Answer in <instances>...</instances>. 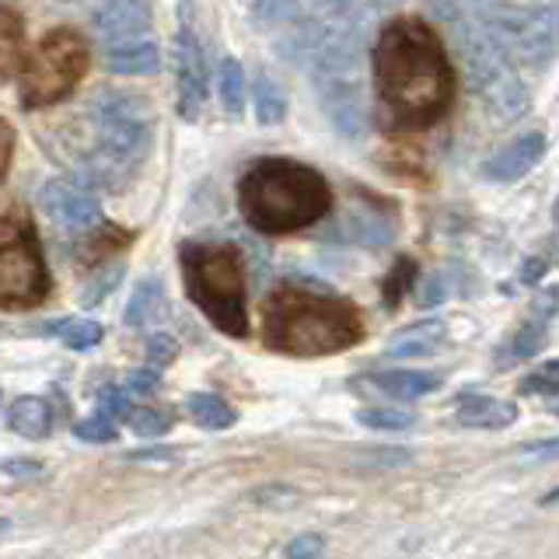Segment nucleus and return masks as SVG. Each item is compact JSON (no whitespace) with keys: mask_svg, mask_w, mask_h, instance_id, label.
<instances>
[{"mask_svg":"<svg viewBox=\"0 0 559 559\" xmlns=\"http://www.w3.org/2000/svg\"><path fill=\"white\" fill-rule=\"evenodd\" d=\"M367 381L389 399H402V402L424 399L441 389V374H433V371H381V374H371Z\"/></svg>","mask_w":559,"mask_h":559,"instance_id":"a211bd4d","label":"nucleus"},{"mask_svg":"<svg viewBox=\"0 0 559 559\" xmlns=\"http://www.w3.org/2000/svg\"><path fill=\"white\" fill-rule=\"evenodd\" d=\"M249 500L255 507H262V511H290V507L301 503V493H297V489L287 486V483H276V486H259V489H252Z\"/></svg>","mask_w":559,"mask_h":559,"instance_id":"c85d7f7f","label":"nucleus"},{"mask_svg":"<svg viewBox=\"0 0 559 559\" xmlns=\"http://www.w3.org/2000/svg\"><path fill=\"white\" fill-rule=\"evenodd\" d=\"M521 395H559V360L542 364L535 374H528V381L521 384Z\"/></svg>","mask_w":559,"mask_h":559,"instance_id":"7c9ffc66","label":"nucleus"},{"mask_svg":"<svg viewBox=\"0 0 559 559\" xmlns=\"http://www.w3.org/2000/svg\"><path fill=\"white\" fill-rule=\"evenodd\" d=\"M74 437L84 444H109L116 441V424L109 416H87L74 427Z\"/></svg>","mask_w":559,"mask_h":559,"instance_id":"473e14b6","label":"nucleus"},{"mask_svg":"<svg viewBox=\"0 0 559 559\" xmlns=\"http://www.w3.org/2000/svg\"><path fill=\"white\" fill-rule=\"evenodd\" d=\"M186 409L192 416V424H200L203 430H227V427H235V419H238V413L227 406L221 395H210V392L189 395Z\"/></svg>","mask_w":559,"mask_h":559,"instance_id":"4be33fe9","label":"nucleus"},{"mask_svg":"<svg viewBox=\"0 0 559 559\" xmlns=\"http://www.w3.org/2000/svg\"><path fill=\"white\" fill-rule=\"evenodd\" d=\"M119 280H122V266H119V262H116L112 270H102L95 284L87 287V294H84V305H98L105 294H112V287L119 284Z\"/></svg>","mask_w":559,"mask_h":559,"instance_id":"58836bf2","label":"nucleus"},{"mask_svg":"<svg viewBox=\"0 0 559 559\" xmlns=\"http://www.w3.org/2000/svg\"><path fill=\"white\" fill-rule=\"evenodd\" d=\"M189 301L210 325L227 336H249V301H245V266L238 249L224 241H189L179 252Z\"/></svg>","mask_w":559,"mask_h":559,"instance_id":"423d86ee","label":"nucleus"},{"mask_svg":"<svg viewBox=\"0 0 559 559\" xmlns=\"http://www.w3.org/2000/svg\"><path fill=\"white\" fill-rule=\"evenodd\" d=\"M552 413H556V416H559V395H556V399H552Z\"/></svg>","mask_w":559,"mask_h":559,"instance_id":"09e8293b","label":"nucleus"},{"mask_svg":"<svg viewBox=\"0 0 559 559\" xmlns=\"http://www.w3.org/2000/svg\"><path fill=\"white\" fill-rule=\"evenodd\" d=\"M287 559H322L325 556V538L319 532H305V535H297L287 542V549H284Z\"/></svg>","mask_w":559,"mask_h":559,"instance_id":"f704fd0d","label":"nucleus"},{"mask_svg":"<svg viewBox=\"0 0 559 559\" xmlns=\"http://www.w3.org/2000/svg\"><path fill=\"white\" fill-rule=\"evenodd\" d=\"M105 67H109L112 74H122V78H151L162 70V49H157L151 39L105 49Z\"/></svg>","mask_w":559,"mask_h":559,"instance_id":"dca6fc26","label":"nucleus"},{"mask_svg":"<svg viewBox=\"0 0 559 559\" xmlns=\"http://www.w3.org/2000/svg\"><path fill=\"white\" fill-rule=\"evenodd\" d=\"M252 109L262 127H276L287 116V98L280 92V84L270 74H255L252 81Z\"/></svg>","mask_w":559,"mask_h":559,"instance_id":"5701e85b","label":"nucleus"},{"mask_svg":"<svg viewBox=\"0 0 559 559\" xmlns=\"http://www.w3.org/2000/svg\"><path fill=\"white\" fill-rule=\"evenodd\" d=\"M364 468H402V465H409L413 462V451L409 448H371V451H364L360 459H357Z\"/></svg>","mask_w":559,"mask_h":559,"instance_id":"2f4dec72","label":"nucleus"},{"mask_svg":"<svg viewBox=\"0 0 559 559\" xmlns=\"http://www.w3.org/2000/svg\"><path fill=\"white\" fill-rule=\"evenodd\" d=\"M165 311V287H162V280H140L133 297L127 301V311H122V322H127L130 329H144L151 325L157 314Z\"/></svg>","mask_w":559,"mask_h":559,"instance_id":"aec40b11","label":"nucleus"},{"mask_svg":"<svg viewBox=\"0 0 559 559\" xmlns=\"http://www.w3.org/2000/svg\"><path fill=\"white\" fill-rule=\"evenodd\" d=\"M130 430L136 437H165L171 430V416L165 409H136L130 413Z\"/></svg>","mask_w":559,"mask_h":559,"instance_id":"c756f323","label":"nucleus"},{"mask_svg":"<svg viewBox=\"0 0 559 559\" xmlns=\"http://www.w3.org/2000/svg\"><path fill=\"white\" fill-rule=\"evenodd\" d=\"M245 8L262 28H280L297 17V0H245Z\"/></svg>","mask_w":559,"mask_h":559,"instance_id":"bb28decb","label":"nucleus"},{"mask_svg":"<svg viewBox=\"0 0 559 559\" xmlns=\"http://www.w3.org/2000/svg\"><path fill=\"white\" fill-rule=\"evenodd\" d=\"M43 214L60 227L63 235H87L102 221V206L92 186L74 179H49L39 189Z\"/></svg>","mask_w":559,"mask_h":559,"instance_id":"9d476101","label":"nucleus"},{"mask_svg":"<svg viewBox=\"0 0 559 559\" xmlns=\"http://www.w3.org/2000/svg\"><path fill=\"white\" fill-rule=\"evenodd\" d=\"M8 427L17 437H28V441H43L52 430V406L39 395H22L11 402L8 409Z\"/></svg>","mask_w":559,"mask_h":559,"instance_id":"f3484780","label":"nucleus"},{"mask_svg":"<svg viewBox=\"0 0 559 559\" xmlns=\"http://www.w3.org/2000/svg\"><path fill=\"white\" fill-rule=\"evenodd\" d=\"M175 357H179V343H175L171 336H165V332L151 336V343H147V364L151 367H168Z\"/></svg>","mask_w":559,"mask_h":559,"instance_id":"e433bc0d","label":"nucleus"},{"mask_svg":"<svg viewBox=\"0 0 559 559\" xmlns=\"http://www.w3.org/2000/svg\"><path fill=\"white\" fill-rule=\"evenodd\" d=\"M63 4H70V0H63Z\"/></svg>","mask_w":559,"mask_h":559,"instance_id":"8fccbe9b","label":"nucleus"},{"mask_svg":"<svg viewBox=\"0 0 559 559\" xmlns=\"http://www.w3.org/2000/svg\"><path fill=\"white\" fill-rule=\"evenodd\" d=\"M552 224H556V231H559V197H556V206H552Z\"/></svg>","mask_w":559,"mask_h":559,"instance_id":"de8ad7c7","label":"nucleus"},{"mask_svg":"<svg viewBox=\"0 0 559 559\" xmlns=\"http://www.w3.org/2000/svg\"><path fill=\"white\" fill-rule=\"evenodd\" d=\"M444 336H448V325L441 319H424V322L395 332V336L389 340V346H384V354H389L392 360L433 357L437 349H441Z\"/></svg>","mask_w":559,"mask_h":559,"instance_id":"4468645a","label":"nucleus"},{"mask_svg":"<svg viewBox=\"0 0 559 559\" xmlns=\"http://www.w3.org/2000/svg\"><path fill=\"white\" fill-rule=\"evenodd\" d=\"M171 60H175V105H179V116L192 122L206 102V60L189 22H182L179 32H175Z\"/></svg>","mask_w":559,"mask_h":559,"instance_id":"9b49d317","label":"nucleus"},{"mask_svg":"<svg viewBox=\"0 0 559 559\" xmlns=\"http://www.w3.org/2000/svg\"><path fill=\"white\" fill-rule=\"evenodd\" d=\"M130 392L127 389H116V384H105V389L98 392V416H109V419H119L127 416L130 409Z\"/></svg>","mask_w":559,"mask_h":559,"instance_id":"c9c22d12","label":"nucleus"},{"mask_svg":"<svg viewBox=\"0 0 559 559\" xmlns=\"http://www.w3.org/2000/svg\"><path fill=\"white\" fill-rule=\"evenodd\" d=\"M371 63L378 98L395 127L427 130L451 109L454 74L441 35L424 17H392L378 35Z\"/></svg>","mask_w":559,"mask_h":559,"instance_id":"f257e3e1","label":"nucleus"},{"mask_svg":"<svg viewBox=\"0 0 559 559\" xmlns=\"http://www.w3.org/2000/svg\"><path fill=\"white\" fill-rule=\"evenodd\" d=\"M542 157H546V133L528 130L489 154L479 165V175L486 182H518L542 162Z\"/></svg>","mask_w":559,"mask_h":559,"instance_id":"ddd939ff","label":"nucleus"},{"mask_svg":"<svg viewBox=\"0 0 559 559\" xmlns=\"http://www.w3.org/2000/svg\"><path fill=\"white\" fill-rule=\"evenodd\" d=\"M364 340V319L346 297L280 284L262 305V343L287 357H332Z\"/></svg>","mask_w":559,"mask_h":559,"instance_id":"f03ea898","label":"nucleus"},{"mask_svg":"<svg viewBox=\"0 0 559 559\" xmlns=\"http://www.w3.org/2000/svg\"><path fill=\"white\" fill-rule=\"evenodd\" d=\"M454 419L468 430H503L518 419V409L511 406V402H500V399H489V395H468L459 402Z\"/></svg>","mask_w":559,"mask_h":559,"instance_id":"2eb2a0df","label":"nucleus"},{"mask_svg":"<svg viewBox=\"0 0 559 559\" xmlns=\"http://www.w3.org/2000/svg\"><path fill=\"white\" fill-rule=\"evenodd\" d=\"M238 206L262 235H294L332 210V189L319 168L290 157H259L238 182Z\"/></svg>","mask_w":559,"mask_h":559,"instance_id":"7ed1b4c3","label":"nucleus"},{"mask_svg":"<svg viewBox=\"0 0 559 559\" xmlns=\"http://www.w3.org/2000/svg\"><path fill=\"white\" fill-rule=\"evenodd\" d=\"M413 276H416L413 262H409V259H399V266H395V276L389 280V284H384V301H389V305H399V297L409 290Z\"/></svg>","mask_w":559,"mask_h":559,"instance_id":"4c0bfd02","label":"nucleus"},{"mask_svg":"<svg viewBox=\"0 0 559 559\" xmlns=\"http://www.w3.org/2000/svg\"><path fill=\"white\" fill-rule=\"evenodd\" d=\"M49 297V270L32 221L22 210H4L0 217V305L35 308Z\"/></svg>","mask_w":559,"mask_h":559,"instance_id":"6e6552de","label":"nucleus"},{"mask_svg":"<svg viewBox=\"0 0 559 559\" xmlns=\"http://www.w3.org/2000/svg\"><path fill=\"white\" fill-rule=\"evenodd\" d=\"M357 424L367 427V430H409L416 419L413 413L406 409H389V406H367V409H357Z\"/></svg>","mask_w":559,"mask_h":559,"instance_id":"cd10ccee","label":"nucleus"},{"mask_svg":"<svg viewBox=\"0 0 559 559\" xmlns=\"http://www.w3.org/2000/svg\"><path fill=\"white\" fill-rule=\"evenodd\" d=\"M343 227L349 231L354 241H364V245H381L392 238V227L384 224L381 217H371V214H360V210H349Z\"/></svg>","mask_w":559,"mask_h":559,"instance_id":"a878e982","label":"nucleus"},{"mask_svg":"<svg viewBox=\"0 0 559 559\" xmlns=\"http://www.w3.org/2000/svg\"><path fill=\"white\" fill-rule=\"evenodd\" d=\"M11 151H14V133H11L8 122H4V171L11 168Z\"/></svg>","mask_w":559,"mask_h":559,"instance_id":"a18cd8bd","label":"nucleus"},{"mask_svg":"<svg viewBox=\"0 0 559 559\" xmlns=\"http://www.w3.org/2000/svg\"><path fill=\"white\" fill-rule=\"evenodd\" d=\"M49 332H57L67 349H81V354H84V349L98 346L102 336H105V329L95 319H67V322L49 325Z\"/></svg>","mask_w":559,"mask_h":559,"instance_id":"b1692460","label":"nucleus"},{"mask_svg":"<svg viewBox=\"0 0 559 559\" xmlns=\"http://www.w3.org/2000/svg\"><path fill=\"white\" fill-rule=\"evenodd\" d=\"M514 459L524 465H546L559 459V437H549V441H535V444H521L514 448Z\"/></svg>","mask_w":559,"mask_h":559,"instance_id":"72a5a7b5","label":"nucleus"},{"mask_svg":"<svg viewBox=\"0 0 559 559\" xmlns=\"http://www.w3.org/2000/svg\"><path fill=\"white\" fill-rule=\"evenodd\" d=\"M92 28L105 49L144 43L151 35L147 0H102L92 14Z\"/></svg>","mask_w":559,"mask_h":559,"instance_id":"f8f14e48","label":"nucleus"},{"mask_svg":"<svg viewBox=\"0 0 559 559\" xmlns=\"http://www.w3.org/2000/svg\"><path fill=\"white\" fill-rule=\"evenodd\" d=\"M217 98H221V109L227 112V119H241L245 112V70L235 57H224L217 67Z\"/></svg>","mask_w":559,"mask_h":559,"instance_id":"412c9836","label":"nucleus"},{"mask_svg":"<svg viewBox=\"0 0 559 559\" xmlns=\"http://www.w3.org/2000/svg\"><path fill=\"white\" fill-rule=\"evenodd\" d=\"M0 43H4V49H0V60H4V78L14 74V67H22L25 60V25L22 17H17L11 8H4V35H0Z\"/></svg>","mask_w":559,"mask_h":559,"instance_id":"393cba45","label":"nucleus"},{"mask_svg":"<svg viewBox=\"0 0 559 559\" xmlns=\"http://www.w3.org/2000/svg\"><path fill=\"white\" fill-rule=\"evenodd\" d=\"M444 297H448V280H444L441 273H437V276H430L427 290L419 294V305H424V308H433V305H441Z\"/></svg>","mask_w":559,"mask_h":559,"instance_id":"a19ab883","label":"nucleus"},{"mask_svg":"<svg viewBox=\"0 0 559 559\" xmlns=\"http://www.w3.org/2000/svg\"><path fill=\"white\" fill-rule=\"evenodd\" d=\"M92 147L81 157L84 186L122 189L154 147V112L144 98L105 87L87 105Z\"/></svg>","mask_w":559,"mask_h":559,"instance_id":"20e7f679","label":"nucleus"},{"mask_svg":"<svg viewBox=\"0 0 559 559\" xmlns=\"http://www.w3.org/2000/svg\"><path fill=\"white\" fill-rule=\"evenodd\" d=\"M130 462H175L179 459V451H171V448H151V451H130L127 454Z\"/></svg>","mask_w":559,"mask_h":559,"instance_id":"79ce46f5","label":"nucleus"},{"mask_svg":"<svg viewBox=\"0 0 559 559\" xmlns=\"http://www.w3.org/2000/svg\"><path fill=\"white\" fill-rule=\"evenodd\" d=\"M559 500V489H552V493L546 497V500H542V507H549V503H556Z\"/></svg>","mask_w":559,"mask_h":559,"instance_id":"49530a36","label":"nucleus"},{"mask_svg":"<svg viewBox=\"0 0 559 559\" xmlns=\"http://www.w3.org/2000/svg\"><path fill=\"white\" fill-rule=\"evenodd\" d=\"M479 4L483 0H459V4H448V11L441 8V14H448L472 92L479 95L486 116L503 127L528 112V87L518 78L514 57L486 25Z\"/></svg>","mask_w":559,"mask_h":559,"instance_id":"39448f33","label":"nucleus"},{"mask_svg":"<svg viewBox=\"0 0 559 559\" xmlns=\"http://www.w3.org/2000/svg\"><path fill=\"white\" fill-rule=\"evenodd\" d=\"M542 270H546V262H542V259H532L528 266L521 270V280H524V284H535V280L542 276Z\"/></svg>","mask_w":559,"mask_h":559,"instance_id":"c03bdc74","label":"nucleus"},{"mask_svg":"<svg viewBox=\"0 0 559 559\" xmlns=\"http://www.w3.org/2000/svg\"><path fill=\"white\" fill-rule=\"evenodd\" d=\"M84 74V39L70 28H52L25 52L22 67H17V102H22V109H49L74 92Z\"/></svg>","mask_w":559,"mask_h":559,"instance_id":"0eeeda50","label":"nucleus"},{"mask_svg":"<svg viewBox=\"0 0 559 559\" xmlns=\"http://www.w3.org/2000/svg\"><path fill=\"white\" fill-rule=\"evenodd\" d=\"M479 11L514 57V63L542 70L559 52L556 4H489V0H483Z\"/></svg>","mask_w":559,"mask_h":559,"instance_id":"1a4fd4ad","label":"nucleus"},{"mask_svg":"<svg viewBox=\"0 0 559 559\" xmlns=\"http://www.w3.org/2000/svg\"><path fill=\"white\" fill-rule=\"evenodd\" d=\"M122 389H127L130 395H136V399H147V395H154L157 389H162V381H157L154 371H133Z\"/></svg>","mask_w":559,"mask_h":559,"instance_id":"ea45409f","label":"nucleus"},{"mask_svg":"<svg viewBox=\"0 0 559 559\" xmlns=\"http://www.w3.org/2000/svg\"><path fill=\"white\" fill-rule=\"evenodd\" d=\"M4 472H8V476H32V472H39V462H17V459H8Z\"/></svg>","mask_w":559,"mask_h":559,"instance_id":"37998d69","label":"nucleus"},{"mask_svg":"<svg viewBox=\"0 0 559 559\" xmlns=\"http://www.w3.org/2000/svg\"><path fill=\"white\" fill-rule=\"evenodd\" d=\"M549 322L552 319H546V314H528L521 325H518V332L511 340H507V346L500 349V357H497V364L500 367H514V364H521V360H528V357H535L542 346H546V340H549Z\"/></svg>","mask_w":559,"mask_h":559,"instance_id":"6ab92c4d","label":"nucleus"}]
</instances>
